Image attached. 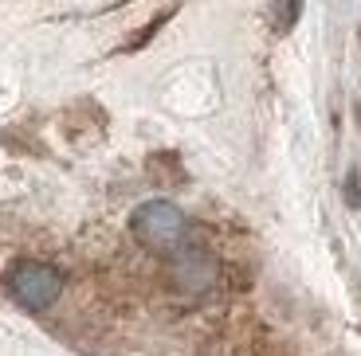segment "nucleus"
I'll return each instance as SVG.
<instances>
[{"label": "nucleus", "instance_id": "2", "mask_svg": "<svg viewBox=\"0 0 361 356\" xmlns=\"http://www.w3.org/2000/svg\"><path fill=\"white\" fill-rule=\"evenodd\" d=\"M4 286H8V294L16 298L24 310H47L55 305V298L63 294V274L47 262H36V258H20L12 262L8 274H4Z\"/></svg>", "mask_w": 361, "mask_h": 356}, {"label": "nucleus", "instance_id": "1", "mask_svg": "<svg viewBox=\"0 0 361 356\" xmlns=\"http://www.w3.org/2000/svg\"><path fill=\"white\" fill-rule=\"evenodd\" d=\"M130 227H134L137 243H145L157 255H180L185 243H189V215L177 204H169V200L142 204L134 212V220H130Z\"/></svg>", "mask_w": 361, "mask_h": 356}]
</instances>
